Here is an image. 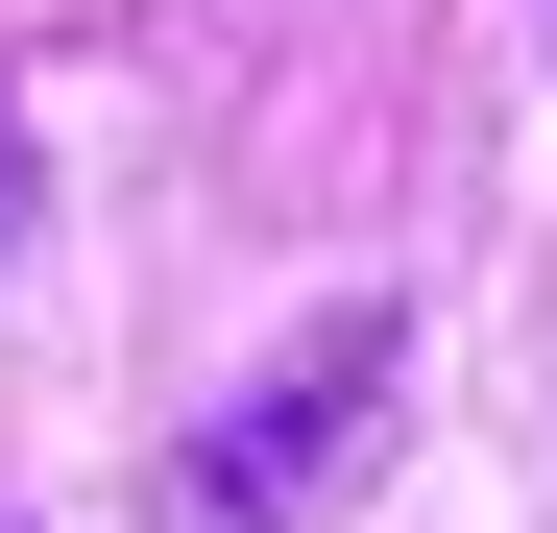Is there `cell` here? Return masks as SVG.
I'll return each mask as SVG.
<instances>
[{"instance_id": "1", "label": "cell", "mask_w": 557, "mask_h": 533, "mask_svg": "<svg viewBox=\"0 0 557 533\" xmlns=\"http://www.w3.org/2000/svg\"><path fill=\"white\" fill-rule=\"evenodd\" d=\"M412 364V315H315L292 364H267L219 436H195V485H170V533H267L292 485H339V436H363V388Z\"/></svg>"}]
</instances>
